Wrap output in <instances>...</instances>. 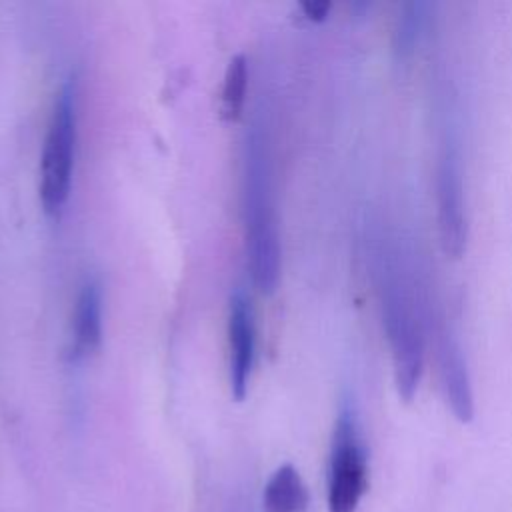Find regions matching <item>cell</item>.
<instances>
[{"mask_svg": "<svg viewBox=\"0 0 512 512\" xmlns=\"http://www.w3.org/2000/svg\"><path fill=\"white\" fill-rule=\"evenodd\" d=\"M368 262L390 346L396 390L404 400H412L424 372L426 342L440 314L432 282L414 242L382 222L372 226Z\"/></svg>", "mask_w": 512, "mask_h": 512, "instance_id": "obj_1", "label": "cell"}, {"mask_svg": "<svg viewBox=\"0 0 512 512\" xmlns=\"http://www.w3.org/2000/svg\"><path fill=\"white\" fill-rule=\"evenodd\" d=\"M368 490V452L352 406H342L332 434L326 502L328 512H356Z\"/></svg>", "mask_w": 512, "mask_h": 512, "instance_id": "obj_4", "label": "cell"}, {"mask_svg": "<svg viewBox=\"0 0 512 512\" xmlns=\"http://www.w3.org/2000/svg\"><path fill=\"white\" fill-rule=\"evenodd\" d=\"M102 340V298L96 282L88 280L80 288L74 308V350L90 354Z\"/></svg>", "mask_w": 512, "mask_h": 512, "instance_id": "obj_9", "label": "cell"}, {"mask_svg": "<svg viewBox=\"0 0 512 512\" xmlns=\"http://www.w3.org/2000/svg\"><path fill=\"white\" fill-rule=\"evenodd\" d=\"M244 226L252 278L260 292H274L280 276V236L272 198L270 152L262 132L246 142Z\"/></svg>", "mask_w": 512, "mask_h": 512, "instance_id": "obj_2", "label": "cell"}, {"mask_svg": "<svg viewBox=\"0 0 512 512\" xmlns=\"http://www.w3.org/2000/svg\"><path fill=\"white\" fill-rule=\"evenodd\" d=\"M246 86H248V64L242 54L234 56L224 74L222 94H220V114L224 120H238L246 100Z\"/></svg>", "mask_w": 512, "mask_h": 512, "instance_id": "obj_11", "label": "cell"}, {"mask_svg": "<svg viewBox=\"0 0 512 512\" xmlns=\"http://www.w3.org/2000/svg\"><path fill=\"white\" fill-rule=\"evenodd\" d=\"M448 92L444 94L438 130V150L434 166L436 218L442 250L458 258L466 246V192H464V156L462 138L454 120Z\"/></svg>", "mask_w": 512, "mask_h": 512, "instance_id": "obj_3", "label": "cell"}, {"mask_svg": "<svg viewBox=\"0 0 512 512\" xmlns=\"http://www.w3.org/2000/svg\"><path fill=\"white\" fill-rule=\"evenodd\" d=\"M308 488L292 464H282L268 478L262 494V512H306Z\"/></svg>", "mask_w": 512, "mask_h": 512, "instance_id": "obj_8", "label": "cell"}, {"mask_svg": "<svg viewBox=\"0 0 512 512\" xmlns=\"http://www.w3.org/2000/svg\"><path fill=\"white\" fill-rule=\"evenodd\" d=\"M76 146L74 90L66 84L48 122L40 158V200L48 214H58L68 200Z\"/></svg>", "mask_w": 512, "mask_h": 512, "instance_id": "obj_5", "label": "cell"}, {"mask_svg": "<svg viewBox=\"0 0 512 512\" xmlns=\"http://www.w3.org/2000/svg\"><path fill=\"white\" fill-rule=\"evenodd\" d=\"M228 352H230V388L236 400L248 392V382L256 356V326L248 298L236 292L228 312Z\"/></svg>", "mask_w": 512, "mask_h": 512, "instance_id": "obj_7", "label": "cell"}, {"mask_svg": "<svg viewBox=\"0 0 512 512\" xmlns=\"http://www.w3.org/2000/svg\"><path fill=\"white\" fill-rule=\"evenodd\" d=\"M302 8H304V12L308 14V18L320 20V18H324V14L328 12L330 4H328V2H306V4H302Z\"/></svg>", "mask_w": 512, "mask_h": 512, "instance_id": "obj_12", "label": "cell"}, {"mask_svg": "<svg viewBox=\"0 0 512 512\" xmlns=\"http://www.w3.org/2000/svg\"><path fill=\"white\" fill-rule=\"evenodd\" d=\"M432 336H434L436 366H438L444 398L452 414L460 422H470L474 416V394H472L468 362H466L464 348L458 340V334L454 332V328L450 326L444 314H440L434 320L430 338Z\"/></svg>", "mask_w": 512, "mask_h": 512, "instance_id": "obj_6", "label": "cell"}, {"mask_svg": "<svg viewBox=\"0 0 512 512\" xmlns=\"http://www.w3.org/2000/svg\"><path fill=\"white\" fill-rule=\"evenodd\" d=\"M428 24H430V4L410 2L402 8L394 28V44L400 56L412 54V50L418 46V42L426 34Z\"/></svg>", "mask_w": 512, "mask_h": 512, "instance_id": "obj_10", "label": "cell"}]
</instances>
